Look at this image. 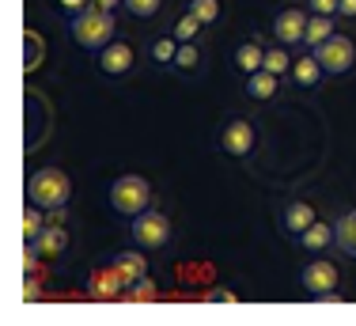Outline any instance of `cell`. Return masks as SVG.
Masks as SVG:
<instances>
[{"label": "cell", "mask_w": 356, "mask_h": 326, "mask_svg": "<svg viewBox=\"0 0 356 326\" xmlns=\"http://www.w3.org/2000/svg\"><path fill=\"white\" fill-rule=\"evenodd\" d=\"M125 300H133V304H148V300H159V285H156V277H137V281H129V288H125Z\"/></svg>", "instance_id": "cell-27"}, {"label": "cell", "mask_w": 356, "mask_h": 326, "mask_svg": "<svg viewBox=\"0 0 356 326\" xmlns=\"http://www.w3.org/2000/svg\"><path fill=\"white\" fill-rule=\"evenodd\" d=\"M216 148L220 156L235 160V163H250L261 148V130L254 118H243V114H227L216 130Z\"/></svg>", "instance_id": "cell-6"}, {"label": "cell", "mask_w": 356, "mask_h": 326, "mask_svg": "<svg viewBox=\"0 0 356 326\" xmlns=\"http://www.w3.org/2000/svg\"><path fill=\"white\" fill-rule=\"evenodd\" d=\"M171 34L178 42H205V34H209V27L197 20V15L190 12V8H182V12L171 20Z\"/></svg>", "instance_id": "cell-22"}, {"label": "cell", "mask_w": 356, "mask_h": 326, "mask_svg": "<svg viewBox=\"0 0 356 326\" xmlns=\"http://www.w3.org/2000/svg\"><path fill=\"white\" fill-rule=\"evenodd\" d=\"M140 61H144V46L118 34V38L106 42L99 54H91V72L106 84H122V80H129V76H137Z\"/></svg>", "instance_id": "cell-5"}, {"label": "cell", "mask_w": 356, "mask_h": 326, "mask_svg": "<svg viewBox=\"0 0 356 326\" xmlns=\"http://www.w3.org/2000/svg\"><path fill=\"white\" fill-rule=\"evenodd\" d=\"M209 65V46L205 42H178V57H175V68L171 72L178 76H201Z\"/></svg>", "instance_id": "cell-19"}, {"label": "cell", "mask_w": 356, "mask_h": 326, "mask_svg": "<svg viewBox=\"0 0 356 326\" xmlns=\"http://www.w3.org/2000/svg\"><path fill=\"white\" fill-rule=\"evenodd\" d=\"M167 12V0H125L122 15H129L133 23H156Z\"/></svg>", "instance_id": "cell-23"}, {"label": "cell", "mask_w": 356, "mask_h": 326, "mask_svg": "<svg viewBox=\"0 0 356 326\" xmlns=\"http://www.w3.org/2000/svg\"><path fill=\"white\" fill-rule=\"evenodd\" d=\"M311 8L307 4H281L269 15V38L281 42L288 49H303V34H307Z\"/></svg>", "instance_id": "cell-9"}, {"label": "cell", "mask_w": 356, "mask_h": 326, "mask_svg": "<svg viewBox=\"0 0 356 326\" xmlns=\"http://www.w3.org/2000/svg\"><path fill=\"white\" fill-rule=\"evenodd\" d=\"M315 220H318V209H315V201H307V197H284V201L277 205V224H281V231L292 239V243L315 224Z\"/></svg>", "instance_id": "cell-11"}, {"label": "cell", "mask_w": 356, "mask_h": 326, "mask_svg": "<svg viewBox=\"0 0 356 326\" xmlns=\"http://www.w3.org/2000/svg\"><path fill=\"white\" fill-rule=\"evenodd\" d=\"M326 68L318 65V57L311 54V49H296V61H292V72H288V88H296L300 95H315L322 91V84H326Z\"/></svg>", "instance_id": "cell-12"}, {"label": "cell", "mask_w": 356, "mask_h": 326, "mask_svg": "<svg viewBox=\"0 0 356 326\" xmlns=\"http://www.w3.org/2000/svg\"><path fill=\"white\" fill-rule=\"evenodd\" d=\"M72 194H76V183L65 167L46 163V167H38V171H27L23 197H27V201H38L42 209H69Z\"/></svg>", "instance_id": "cell-4"}, {"label": "cell", "mask_w": 356, "mask_h": 326, "mask_svg": "<svg viewBox=\"0 0 356 326\" xmlns=\"http://www.w3.org/2000/svg\"><path fill=\"white\" fill-rule=\"evenodd\" d=\"M148 254H152V251H144V247L133 243V247H122V251H114L110 258H114V265L122 270L125 281H137V277H148V273H152Z\"/></svg>", "instance_id": "cell-18"}, {"label": "cell", "mask_w": 356, "mask_h": 326, "mask_svg": "<svg viewBox=\"0 0 356 326\" xmlns=\"http://www.w3.org/2000/svg\"><path fill=\"white\" fill-rule=\"evenodd\" d=\"M46 224H49V209H42L38 201H23V243H35Z\"/></svg>", "instance_id": "cell-25"}, {"label": "cell", "mask_w": 356, "mask_h": 326, "mask_svg": "<svg viewBox=\"0 0 356 326\" xmlns=\"http://www.w3.org/2000/svg\"><path fill=\"white\" fill-rule=\"evenodd\" d=\"M46 4H49V8H54V12H57V15H61V20H65V23H69V20H72V15H80V12H83V8H88V4H91V0H46Z\"/></svg>", "instance_id": "cell-28"}, {"label": "cell", "mask_w": 356, "mask_h": 326, "mask_svg": "<svg viewBox=\"0 0 356 326\" xmlns=\"http://www.w3.org/2000/svg\"><path fill=\"white\" fill-rule=\"evenodd\" d=\"M186 8H190V12L197 15V20L205 23L209 31L220 27V23H224V12H227L224 0H186Z\"/></svg>", "instance_id": "cell-26"}, {"label": "cell", "mask_w": 356, "mask_h": 326, "mask_svg": "<svg viewBox=\"0 0 356 326\" xmlns=\"http://www.w3.org/2000/svg\"><path fill=\"white\" fill-rule=\"evenodd\" d=\"M296 285L311 300H337L345 293V270L334 254H307L296 270Z\"/></svg>", "instance_id": "cell-1"}, {"label": "cell", "mask_w": 356, "mask_h": 326, "mask_svg": "<svg viewBox=\"0 0 356 326\" xmlns=\"http://www.w3.org/2000/svg\"><path fill=\"white\" fill-rule=\"evenodd\" d=\"M175 57H178V38L171 34V27L152 34V38L144 42V61H148L152 68H159V72H171Z\"/></svg>", "instance_id": "cell-17"}, {"label": "cell", "mask_w": 356, "mask_h": 326, "mask_svg": "<svg viewBox=\"0 0 356 326\" xmlns=\"http://www.w3.org/2000/svg\"><path fill=\"white\" fill-rule=\"evenodd\" d=\"M292 61H296V49H288V46H281V42L269 38V46H266V68H269V72L281 76V80H288Z\"/></svg>", "instance_id": "cell-24"}, {"label": "cell", "mask_w": 356, "mask_h": 326, "mask_svg": "<svg viewBox=\"0 0 356 326\" xmlns=\"http://www.w3.org/2000/svg\"><path fill=\"white\" fill-rule=\"evenodd\" d=\"M106 205H110V212H114L118 220L129 224L133 217H140L144 209L156 205V186H152V178L137 175V171H125V175H118L114 183H110Z\"/></svg>", "instance_id": "cell-3"}, {"label": "cell", "mask_w": 356, "mask_h": 326, "mask_svg": "<svg viewBox=\"0 0 356 326\" xmlns=\"http://www.w3.org/2000/svg\"><path fill=\"white\" fill-rule=\"evenodd\" d=\"M266 46L269 42L261 38V34H247V38H239L232 46V54H227V65H232V72L239 76H250L258 72V68H266Z\"/></svg>", "instance_id": "cell-14"}, {"label": "cell", "mask_w": 356, "mask_h": 326, "mask_svg": "<svg viewBox=\"0 0 356 326\" xmlns=\"http://www.w3.org/2000/svg\"><path fill=\"white\" fill-rule=\"evenodd\" d=\"M118 15L122 12H106V8H99V4H88L80 15L69 20L72 42L83 54H99V49H103L106 42H114L118 31H122V20H118Z\"/></svg>", "instance_id": "cell-2"}, {"label": "cell", "mask_w": 356, "mask_h": 326, "mask_svg": "<svg viewBox=\"0 0 356 326\" xmlns=\"http://www.w3.org/2000/svg\"><path fill=\"white\" fill-rule=\"evenodd\" d=\"M209 300H216V304H239V296H235L232 288H213V293H209Z\"/></svg>", "instance_id": "cell-31"}, {"label": "cell", "mask_w": 356, "mask_h": 326, "mask_svg": "<svg viewBox=\"0 0 356 326\" xmlns=\"http://www.w3.org/2000/svg\"><path fill=\"white\" fill-rule=\"evenodd\" d=\"M23 247H31L42 262L69 258V254H72V228H69V220H49V224L38 231L35 243H23Z\"/></svg>", "instance_id": "cell-10"}, {"label": "cell", "mask_w": 356, "mask_h": 326, "mask_svg": "<svg viewBox=\"0 0 356 326\" xmlns=\"http://www.w3.org/2000/svg\"><path fill=\"white\" fill-rule=\"evenodd\" d=\"M296 251H303V254H330V251H337V220L334 217H318L315 224L296 239Z\"/></svg>", "instance_id": "cell-15"}, {"label": "cell", "mask_w": 356, "mask_h": 326, "mask_svg": "<svg viewBox=\"0 0 356 326\" xmlns=\"http://www.w3.org/2000/svg\"><path fill=\"white\" fill-rule=\"evenodd\" d=\"M334 220H337V254L356 262V205H345Z\"/></svg>", "instance_id": "cell-20"}, {"label": "cell", "mask_w": 356, "mask_h": 326, "mask_svg": "<svg viewBox=\"0 0 356 326\" xmlns=\"http://www.w3.org/2000/svg\"><path fill=\"white\" fill-rule=\"evenodd\" d=\"M303 4H307L311 12H318V15H337L341 0H303Z\"/></svg>", "instance_id": "cell-29"}, {"label": "cell", "mask_w": 356, "mask_h": 326, "mask_svg": "<svg viewBox=\"0 0 356 326\" xmlns=\"http://www.w3.org/2000/svg\"><path fill=\"white\" fill-rule=\"evenodd\" d=\"M125 288H129V281L122 277V270L114 265V258L91 265V273H88V296L91 300H122Z\"/></svg>", "instance_id": "cell-13"}, {"label": "cell", "mask_w": 356, "mask_h": 326, "mask_svg": "<svg viewBox=\"0 0 356 326\" xmlns=\"http://www.w3.org/2000/svg\"><path fill=\"white\" fill-rule=\"evenodd\" d=\"M284 84H288V80H281V76H273L269 68H258V72L243 76V99L254 102V107H266V102L281 99Z\"/></svg>", "instance_id": "cell-16"}, {"label": "cell", "mask_w": 356, "mask_h": 326, "mask_svg": "<svg viewBox=\"0 0 356 326\" xmlns=\"http://www.w3.org/2000/svg\"><path fill=\"white\" fill-rule=\"evenodd\" d=\"M337 31H341V20H337V15H318V12H311L307 34H303V49H318L322 42L334 38Z\"/></svg>", "instance_id": "cell-21"}, {"label": "cell", "mask_w": 356, "mask_h": 326, "mask_svg": "<svg viewBox=\"0 0 356 326\" xmlns=\"http://www.w3.org/2000/svg\"><path fill=\"white\" fill-rule=\"evenodd\" d=\"M125 231H129V243L144 247V251H167V247L175 243V217L167 209H144L140 217H133L129 224H125Z\"/></svg>", "instance_id": "cell-7"}, {"label": "cell", "mask_w": 356, "mask_h": 326, "mask_svg": "<svg viewBox=\"0 0 356 326\" xmlns=\"http://www.w3.org/2000/svg\"><path fill=\"white\" fill-rule=\"evenodd\" d=\"M337 20L356 27V0H341V8H337Z\"/></svg>", "instance_id": "cell-30"}, {"label": "cell", "mask_w": 356, "mask_h": 326, "mask_svg": "<svg viewBox=\"0 0 356 326\" xmlns=\"http://www.w3.org/2000/svg\"><path fill=\"white\" fill-rule=\"evenodd\" d=\"M318 57V65L326 68L330 80H345V76L356 72V34L337 31L334 38H326L318 49H311Z\"/></svg>", "instance_id": "cell-8"}]
</instances>
